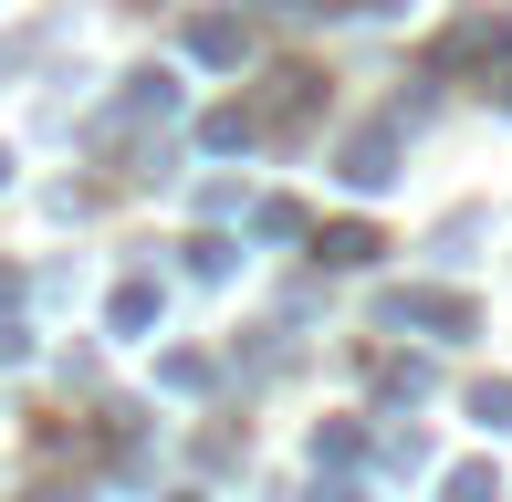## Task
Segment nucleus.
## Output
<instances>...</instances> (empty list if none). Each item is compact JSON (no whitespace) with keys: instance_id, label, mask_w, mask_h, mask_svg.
<instances>
[{"instance_id":"f03ea898","label":"nucleus","mask_w":512,"mask_h":502,"mask_svg":"<svg viewBox=\"0 0 512 502\" xmlns=\"http://www.w3.org/2000/svg\"><path fill=\"white\" fill-rule=\"evenodd\" d=\"M481 492H492V482H481V471H460V482H450V502H481Z\"/></svg>"},{"instance_id":"f257e3e1","label":"nucleus","mask_w":512,"mask_h":502,"mask_svg":"<svg viewBox=\"0 0 512 502\" xmlns=\"http://www.w3.org/2000/svg\"><path fill=\"white\" fill-rule=\"evenodd\" d=\"M481 419H492V429H512V387H481Z\"/></svg>"}]
</instances>
